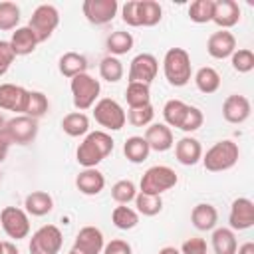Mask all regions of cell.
Listing matches in <instances>:
<instances>
[{
    "label": "cell",
    "mask_w": 254,
    "mask_h": 254,
    "mask_svg": "<svg viewBox=\"0 0 254 254\" xmlns=\"http://www.w3.org/2000/svg\"><path fill=\"white\" fill-rule=\"evenodd\" d=\"M113 151V139L107 131H89L75 151V159L83 169H95Z\"/></svg>",
    "instance_id": "obj_1"
},
{
    "label": "cell",
    "mask_w": 254,
    "mask_h": 254,
    "mask_svg": "<svg viewBox=\"0 0 254 254\" xmlns=\"http://www.w3.org/2000/svg\"><path fill=\"white\" fill-rule=\"evenodd\" d=\"M163 73L173 87H183L190 81L192 64L185 48H171L163 58Z\"/></svg>",
    "instance_id": "obj_2"
},
{
    "label": "cell",
    "mask_w": 254,
    "mask_h": 254,
    "mask_svg": "<svg viewBox=\"0 0 254 254\" xmlns=\"http://www.w3.org/2000/svg\"><path fill=\"white\" fill-rule=\"evenodd\" d=\"M238 157H240V149L234 141L230 139H222L218 143H214L204 155H202V165L206 171L210 173H222V171H228L232 169L236 163H238Z\"/></svg>",
    "instance_id": "obj_3"
},
{
    "label": "cell",
    "mask_w": 254,
    "mask_h": 254,
    "mask_svg": "<svg viewBox=\"0 0 254 254\" xmlns=\"http://www.w3.org/2000/svg\"><path fill=\"white\" fill-rule=\"evenodd\" d=\"M177 183H179V177H177V173L171 167H167V165H155V167H149L143 173L141 183H139V187H141L139 192L161 196L165 190L173 189Z\"/></svg>",
    "instance_id": "obj_4"
},
{
    "label": "cell",
    "mask_w": 254,
    "mask_h": 254,
    "mask_svg": "<svg viewBox=\"0 0 254 254\" xmlns=\"http://www.w3.org/2000/svg\"><path fill=\"white\" fill-rule=\"evenodd\" d=\"M69 89H71V97H73L75 109L83 113L85 109H89V107H93L97 103L101 85H99V79L91 77L89 73H79V75L71 77Z\"/></svg>",
    "instance_id": "obj_5"
},
{
    "label": "cell",
    "mask_w": 254,
    "mask_h": 254,
    "mask_svg": "<svg viewBox=\"0 0 254 254\" xmlns=\"http://www.w3.org/2000/svg\"><path fill=\"white\" fill-rule=\"evenodd\" d=\"M58 26H60V12L52 4H40L32 12L30 22H28V28L34 32L38 42H46L56 32Z\"/></svg>",
    "instance_id": "obj_6"
},
{
    "label": "cell",
    "mask_w": 254,
    "mask_h": 254,
    "mask_svg": "<svg viewBox=\"0 0 254 254\" xmlns=\"http://www.w3.org/2000/svg\"><path fill=\"white\" fill-rule=\"evenodd\" d=\"M64 236L56 224H44L30 238V254H58L62 250Z\"/></svg>",
    "instance_id": "obj_7"
},
{
    "label": "cell",
    "mask_w": 254,
    "mask_h": 254,
    "mask_svg": "<svg viewBox=\"0 0 254 254\" xmlns=\"http://www.w3.org/2000/svg\"><path fill=\"white\" fill-rule=\"evenodd\" d=\"M93 117L101 127H105L109 131L123 129V125L127 121V115H125L123 107L111 97H103L93 105Z\"/></svg>",
    "instance_id": "obj_8"
},
{
    "label": "cell",
    "mask_w": 254,
    "mask_h": 254,
    "mask_svg": "<svg viewBox=\"0 0 254 254\" xmlns=\"http://www.w3.org/2000/svg\"><path fill=\"white\" fill-rule=\"evenodd\" d=\"M0 226L8 238L22 240L30 234V218L24 208L18 206H4L0 212Z\"/></svg>",
    "instance_id": "obj_9"
},
{
    "label": "cell",
    "mask_w": 254,
    "mask_h": 254,
    "mask_svg": "<svg viewBox=\"0 0 254 254\" xmlns=\"http://www.w3.org/2000/svg\"><path fill=\"white\" fill-rule=\"evenodd\" d=\"M119 4L117 0H85L81 4V12L89 24L103 26L109 24L117 16Z\"/></svg>",
    "instance_id": "obj_10"
},
{
    "label": "cell",
    "mask_w": 254,
    "mask_h": 254,
    "mask_svg": "<svg viewBox=\"0 0 254 254\" xmlns=\"http://www.w3.org/2000/svg\"><path fill=\"white\" fill-rule=\"evenodd\" d=\"M6 133L10 135L12 143L16 145H28L38 135V121L28 115H16L4 123Z\"/></svg>",
    "instance_id": "obj_11"
},
{
    "label": "cell",
    "mask_w": 254,
    "mask_h": 254,
    "mask_svg": "<svg viewBox=\"0 0 254 254\" xmlns=\"http://www.w3.org/2000/svg\"><path fill=\"white\" fill-rule=\"evenodd\" d=\"M159 73V62L153 54H139L131 60L129 65V81L149 85Z\"/></svg>",
    "instance_id": "obj_12"
},
{
    "label": "cell",
    "mask_w": 254,
    "mask_h": 254,
    "mask_svg": "<svg viewBox=\"0 0 254 254\" xmlns=\"http://www.w3.org/2000/svg\"><path fill=\"white\" fill-rule=\"evenodd\" d=\"M230 230H248L254 226V202L246 196L232 200L228 214Z\"/></svg>",
    "instance_id": "obj_13"
},
{
    "label": "cell",
    "mask_w": 254,
    "mask_h": 254,
    "mask_svg": "<svg viewBox=\"0 0 254 254\" xmlns=\"http://www.w3.org/2000/svg\"><path fill=\"white\" fill-rule=\"evenodd\" d=\"M105 246V238H103V232L95 226H83L75 240H73V252L77 254H101Z\"/></svg>",
    "instance_id": "obj_14"
},
{
    "label": "cell",
    "mask_w": 254,
    "mask_h": 254,
    "mask_svg": "<svg viewBox=\"0 0 254 254\" xmlns=\"http://www.w3.org/2000/svg\"><path fill=\"white\" fill-rule=\"evenodd\" d=\"M250 111H252V107H250L248 97L238 95V93L228 95V97L224 99V103H222V117H224L228 123H232V125L244 123V121L250 117Z\"/></svg>",
    "instance_id": "obj_15"
},
{
    "label": "cell",
    "mask_w": 254,
    "mask_h": 254,
    "mask_svg": "<svg viewBox=\"0 0 254 254\" xmlns=\"http://www.w3.org/2000/svg\"><path fill=\"white\" fill-rule=\"evenodd\" d=\"M234 50H236V38L228 30H218V32L210 34V38L206 42V52L214 60L230 58L234 54Z\"/></svg>",
    "instance_id": "obj_16"
},
{
    "label": "cell",
    "mask_w": 254,
    "mask_h": 254,
    "mask_svg": "<svg viewBox=\"0 0 254 254\" xmlns=\"http://www.w3.org/2000/svg\"><path fill=\"white\" fill-rule=\"evenodd\" d=\"M28 99V89L16 83H2L0 85V109L24 113V105Z\"/></svg>",
    "instance_id": "obj_17"
},
{
    "label": "cell",
    "mask_w": 254,
    "mask_h": 254,
    "mask_svg": "<svg viewBox=\"0 0 254 254\" xmlns=\"http://www.w3.org/2000/svg\"><path fill=\"white\" fill-rule=\"evenodd\" d=\"M212 22L220 30H228L240 22V6L236 0H214Z\"/></svg>",
    "instance_id": "obj_18"
},
{
    "label": "cell",
    "mask_w": 254,
    "mask_h": 254,
    "mask_svg": "<svg viewBox=\"0 0 254 254\" xmlns=\"http://www.w3.org/2000/svg\"><path fill=\"white\" fill-rule=\"evenodd\" d=\"M145 141L149 145L151 151H157V153H165L173 147V131L169 125L165 123H151L147 129H145Z\"/></svg>",
    "instance_id": "obj_19"
},
{
    "label": "cell",
    "mask_w": 254,
    "mask_h": 254,
    "mask_svg": "<svg viewBox=\"0 0 254 254\" xmlns=\"http://www.w3.org/2000/svg\"><path fill=\"white\" fill-rule=\"evenodd\" d=\"M175 157L181 165L185 167H192L202 159V147L200 141L194 137H183L177 141L175 145Z\"/></svg>",
    "instance_id": "obj_20"
},
{
    "label": "cell",
    "mask_w": 254,
    "mask_h": 254,
    "mask_svg": "<svg viewBox=\"0 0 254 254\" xmlns=\"http://www.w3.org/2000/svg\"><path fill=\"white\" fill-rule=\"evenodd\" d=\"M75 187L81 194H87V196H93V194H99L105 187V177L101 171L97 169H83L77 177H75Z\"/></svg>",
    "instance_id": "obj_21"
},
{
    "label": "cell",
    "mask_w": 254,
    "mask_h": 254,
    "mask_svg": "<svg viewBox=\"0 0 254 254\" xmlns=\"http://www.w3.org/2000/svg\"><path fill=\"white\" fill-rule=\"evenodd\" d=\"M190 222L196 230H214L218 222V210L208 202H198L190 212Z\"/></svg>",
    "instance_id": "obj_22"
},
{
    "label": "cell",
    "mask_w": 254,
    "mask_h": 254,
    "mask_svg": "<svg viewBox=\"0 0 254 254\" xmlns=\"http://www.w3.org/2000/svg\"><path fill=\"white\" fill-rule=\"evenodd\" d=\"M38 38L34 36V32L28 28V26H22V28H16V32H12V38H10V48L14 52V56H28L36 50L38 46Z\"/></svg>",
    "instance_id": "obj_23"
},
{
    "label": "cell",
    "mask_w": 254,
    "mask_h": 254,
    "mask_svg": "<svg viewBox=\"0 0 254 254\" xmlns=\"http://www.w3.org/2000/svg\"><path fill=\"white\" fill-rule=\"evenodd\" d=\"M54 208V198L46 190H32L24 200V210L32 216H46Z\"/></svg>",
    "instance_id": "obj_24"
},
{
    "label": "cell",
    "mask_w": 254,
    "mask_h": 254,
    "mask_svg": "<svg viewBox=\"0 0 254 254\" xmlns=\"http://www.w3.org/2000/svg\"><path fill=\"white\" fill-rule=\"evenodd\" d=\"M58 67H60V73L67 79L79 75V73H85L87 69V58L77 54V52H65L60 62H58Z\"/></svg>",
    "instance_id": "obj_25"
},
{
    "label": "cell",
    "mask_w": 254,
    "mask_h": 254,
    "mask_svg": "<svg viewBox=\"0 0 254 254\" xmlns=\"http://www.w3.org/2000/svg\"><path fill=\"white\" fill-rule=\"evenodd\" d=\"M62 129L69 137H83V135L89 133V117L85 113H81V111L67 113L62 119Z\"/></svg>",
    "instance_id": "obj_26"
},
{
    "label": "cell",
    "mask_w": 254,
    "mask_h": 254,
    "mask_svg": "<svg viewBox=\"0 0 254 254\" xmlns=\"http://www.w3.org/2000/svg\"><path fill=\"white\" fill-rule=\"evenodd\" d=\"M149 153H151V149H149L145 137H141V135H133V137H129L123 143V155H125V159L131 161V163H135V165L137 163H143L149 157Z\"/></svg>",
    "instance_id": "obj_27"
},
{
    "label": "cell",
    "mask_w": 254,
    "mask_h": 254,
    "mask_svg": "<svg viewBox=\"0 0 254 254\" xmlns=\"http://www.w3.org/2000/svg\"><path fill=\"white\" fill-rule=\"evenodd\" d=\"M238 242L234 236V230L230 228H214L212 232V250L214 254H236Z\"/></svg>",
    "instance_id": "obj_28"
},
{
    "label": "cell",
    "mask_w": 254,
    "mask_h": 254,
    "mask_svg": "<svg viewBox=\"0 0 254 254\" xmlns=\"http://www.w3.org/2000/svg\"><path fill=\"white\" fill-rule=\"evenodd\" d=\"M133 44H135L133 36H131L129 32H125V30L111 32V34L107 36V40H105V46H107L109 56H115V58H117V56H123V54H127V52H131Z\"/></svg>",
    "instance_id": "obj_29"
},
{
    "label": "cell",
    "mask_w": 254,
    "mask_h": 254,
    "mask_svg": "<svg viewBox=\"0 0 254 254\" xmlns=\"http://www.w3.org/2000/svg\"><path fill=\"white\" fill-rule=\"evenodd\" d=\"M194 83H196V89L198 91H202V93H214L220 87V73L214 67L204 65V67H200L194 73Z\"/></svg>",
    "instance_id": "obj_30"
},
{
    "label": "cell",
    "mask_w": 254,
    "mask_h": 254,
    "mask_svg": "<svg viewBox=\"0 0 254 254\" xmlns=\"http://www.w3.org/2000/svg\"><path fill=\"white\" fill-rule=\"evenodd\" d=\"M50 109V101L46 97V93L42 91H28V99H26V105H24V113L22 115H28L32 119H40L48 113Z\"/></svg>",
    "instance_id": "obj_31"
},
{
    "label": "cell",
    "mask_w": 254,
    "mask_h": 254,
    "mask_svg": "<svg viewBox=\"0 0 254 254\" xmlns=\"http://www.w3.org/2000/svg\"><path fill=\"white\" fill-rule=\"evenodd\" d=\"M163 8L155 0H139V22L145 28H153L161 22Z\"/></svg>",
    "instance_id": "obj_32"
},
{
    "label": "cell",
    "mask_w": 254,
    "mask_h": 254,
    "mask_svg": "<svg viewBox=\"0 0 254 254\" xmlns=\"http://www.w3.org/2000/svg\"><path fill=\"white\" fill-rule=\"evenodd\" d=\"M125 99H127L129 109L149 105V103H151V89H149V85H145V83L129 81V83H127V89H125Z\"/></svg>",
    "instance_id": "obj_33"
},
{
    "label": "cell",
    "mask_w": 254,
    "mask_h": 254,
    "mask_svg": "<svg viewBox=\"0 0 254 254\" xmlns=\"http://www.w3.org/2000/svg\"><path fill=\"white\" fill-rule=\"evenodd\" d=\"M111 220L119 230H131L139 224V212L127 204H119L111 212Z\"/></svg>",
    "instance_id": "obj_34"
},
{
    "label": "cell",
    "mask_w": 254,
    "mask_h": 254,
    "mask_svg": "<svg viewBox=\"0 0 254 254\" xmlns=\"http://www.w3.org/2000/svg\"><path fill=\"white\" fill-rule=\"evenodd\" d=\"M187 109H189V105H187L185 101H181V99H169V101L163 105L165 125H169V127H177V129H179V125H181V121H183Z\"/></svg>",
    "instance_id": "obj_35"
},
{
    "label": "cell",
    "mask_w": 254,
    "mask_h": 254,
    "mask_svg": "<svg viewBox=\"0 0 254 254\" xmlns=\"http://www.w3.org/2000/svg\"><path fill=\"white\" fill-rule=\"evenodd\" d=\"M135 206L137 212L143 216H155L163 210V198L157 194H145V192H137L135 196Z\"/></svg>",
    "instance_id": "obj_36"
},
{
    "label": "cell",
    "mask_w": 254,
    "mask_h": 254,
    "mask_svg": "<svg viewBox=\"0 0 254 254\" xmlns=\"http://www.w3.org/2000/svg\"><path fill=\"white\" fill-rule=\"evenodd\" d=\"M99 75L101 79L109 81V83H115L123 77V64L119 62V58L115 56H105L101 62H99Z\"/></svg>",
    "instance_id": "obj_37"
},
{
    "label": "cell",
    "mask_w": 254,
    "mask_h": 254,
    "mask_svg": "<svg viewBox=\"0 0 254 254\" xmlns=\"http://www.w3.org/2000/svg\"><path fill=\"white\" fill-rule=\"evenodd\" d=\"M212 12H214V0H194L189 6V18L194 24L212 22Z\"/></svg>",
    "instance_id": "obj_38"
},
{
    "label": "cell",
    "mask_w": 254,
    "mask_h": 254,
    "mask_svg": "<svg viewBox=\"0 0 254 254\" xmlns=\"http://www.w3.org/2000/svg\"><path fill=\"white\" fill-rule=\"evenodd\" d=\"M111 196L117 204H129L137 196V187L129 179H121L111 187Z\"/></svg>",
    "instance_id": "obj_39"
},
{
    "label": "cell",
    "mask_w": 254,
    "mask_h": 254,
    "mask_svg": "<svg viewBox=\"0 0 254 254\" xmlns=\"http://www.w3.org/2000/svg\"><path fill=\"white\" fill-rule=\"evenodd\" d=\"M20 22V8L14 2H0V30L8 32V30H16Z\"/></svg>",
    "instance_id": "obj_40"
},
{
    "label": "cell",
    "mask_w": 254,
    "mask_h": 254,
    "mask_svg": "<svg viewBox=\"0 0 254 254\" xmlns=\"http://www.w3.org/2000/svg\"><path fill=\"white\" fill-rule=\"evenodd\" d=\"M230 64L234 67V71L238 73H248L254 69V52L248 48H240L234 50V54L230 56Z\"/></svg>",
    "instance_id": "obj_41"
},
{
    "label": "cell",
    "mask_w": 254,
    "mask_h": 254,
    "mask_svg": "<svg viewBox=\"0 0 254 254\" xmlns=\"http://www.w3.org/2000/svg\"><path fill=\"white\" fill-rule=\"evenodd\" d=\"M125 115H127V121L133 127H147V125H151V121L155 117V109L149 103V105H143V107H133Z\"/></svg>",
    "instance_id": "obj_42"
},
{
    "label": "cell",
    "mask_w": 254,
    "mask_h": 254,
    "mask_svg": "<svg viewBox=\"0 0 254 254\" xmlns=\"http://www.w3.org/2000/svg\"><path fill=\"white\" fill-rule=\"evenodd\" d=\"M202 121H204L202 111L198 107H194V105H189V109H187V113H185L179 129L185 131V133H192V131H196V129L202 127Z\"/></svg>",
    "instance_id": "obj_43"
},
{
    "label": "cell",
    "mask_w": 254,
    "mask_h": 254,
    "mask_svg": "<svg viewBox=\"0 0 254 254\" xmlns=\"http://www.w3.org/2000/svg\"><path fill=\"white\" fill-rule=\"evenodd\" d=\"M121 18L127 26H133V28H139L141 22H139V0H129L123 4L121 8Z\"/></svg>",
    "instance_id": "obj_44"
},
{
    "label": "cell",
    "mask_w": 254,
    "mask_h": 254,
    "mask_svg": "<svg viewBox=\"0 0 254 254\" xmlns=\"http://www.w3.org/2000/svg\"><path fill=\"white\" fill-rule=\"evenodd\" d=\"M179 252L181 254H204L206 252V242H204V238L192 236V238H189V240L183 242V246H181Z\"/></svg>",
    "instance_id": "obj_45"
},
{
    "label": "cell",
    "mask_w": 254,
    "mask_h": 254,
    "mask_svg": "<svg viewBox=\"0 0 254 254\" xmlns=\"http://www.w3.org/2000/svg\"><path fill=\"white\" fill-rule=\"evenodd\" d=\"M14 58H16V56H14L12 48H10V42L0 40V75H4V73L10 69Z\"/></svg>",
    "instance_id": "obj_46"
},
{
    "label": "cell",
    "mask_w": 254,
    "mask_h": 254,
    "mask_svg": "<svg viewBox=\"0 0 254 254\" xmlns=\"http://www.w3.org/2000/svg\"><path fill=\"white\" fill-rule=\"evenodd\" d=\"M131 244L127 240H121V238H115L111 242H107L101 250V254H131Z\"/></svg>",
    "instance_id": "obj_47"
},
{
    "label": "cell",
    "mask_w": 254,
    "mask_h": 254,
    "mask_svg": "<svg viewBox=\"0 0 254 254\" xmlns=\"http://www.w3.org/2000/svg\"><path fill=\"white\" fill-rule=\"evenodd\" d=\"M14 143H12V139H10V135L6 133V129L2 127L0 129V163H4L6 161V157H8V151H10V147H12Z\"/></svg>",
    "instance_id": "obj_48"
},
{
    "label": "cell",
    "mask_w": 254,
    "mask_h": 254,
    "mask_svg": "<svg viewBox=\"0 0 254 254\" xmlns=\"http://www.w3.org/2000/svg\"><path fill=\"white\" fill-rule=\"evenodd\" d=\"M236 254H254V242H244L242 246L236 248Z\"/></svg>",
    "instance_id": "obj_49"
},
{
    "label": "cell",
    "mask_w": 254,
    "mask_h": 254,
    "mask_svg": "<svg viewBox=\"0 0 254 254\" xmlns=\"http://www.w3.org/2000/svg\"><path fill=\"white\" fill-rule=\"evenodd\" d=\"M4 254H20L18 252V248H16V244L14 242H4Z\"/></svg>",
    "instance_id": "obj_50"
},
{
    "label": "cell",
    "mask_w": 254,
    "mask_h": 254,
    "mask_svg": "<svg viewBox=\"0 0 254 254\" xmlns=\"http://www.w3.org/2000/svg\"><path fill=\"white\" fill-rule=\"evenodd\" d=\"M159 254H181V252H179L175 246H165V248L159 250Z\"/></svg>",
    "instance_id": "obj_51"
},
{
    "label": "cell",
    "mask_w": 254,
    "mask_h": 254,
    "mask_svg": "<svg viewBox=\"0 0 254 254\" xmlns=\"http://www.w3.org/2000/svg\"><path fill=\"white\" fill-rule=\"evenodd\" d=\"M4 123H6V121H4V115H2V113H0V129H2V127H4Z\"/></svg>",
    "instance_id": "obj_52"
},
{
    "label": "cell",
    "mask_w": 254,
    "mask_h": 254,
    "mask_svg": "<svg viewBox=\"0 0 254 254\" xmlns=\"http://www.w3.org/2000/svg\"><path fill=\"white\" fill-rule=\"evenodd\" d=\"M0 254H4V242H0Z\"/></svg>",
    "instance_id": "obj_53"
},
{
    "label": "cell",
    "mask_w": 254,
    "mask_h": 254,
    "mask_svg": "<svg viewBox=\"0 0 254 254\" xmlns=\"http://www.w3.org/2000/svg\"><path fill=\"white\" fill-rule=\"evenodd\" d=\"M67 254H77V252H73V250H69V252H67Z\"/></svg>",
    "instance_id": "obj_54"
},
{
    "label": "cell",
    "mask_w": 254,
    "mask_h": 254,
    "mask_svg": "<svg viewBox=\"0 0 254 254\" xmlns=\"http://www.w3.org/2000/svg\"><path fill=\"white\" fill-rule=\"evenodd\" d=\"M204 254H208V252H204Z\"/></svg>",
    "instance_id": "obj_55"
}]
</instances>
